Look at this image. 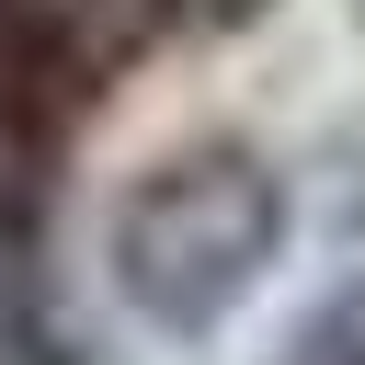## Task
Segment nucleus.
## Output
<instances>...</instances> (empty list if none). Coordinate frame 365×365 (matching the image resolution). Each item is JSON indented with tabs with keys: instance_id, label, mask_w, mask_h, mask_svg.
<instances>
[{
	"instance_id": "nucleus-1",
	"label": "nucleus",
	"mask_w": 365,
	"mask_h": 365,
	"mask_svg": "<svg viewBox=\"0 0 365 365\" xmlns=\"http://www.w3.org/2000/svg\"><path fill=\"white\" fill-rule=\"evenodd\" d=\"M285 251V171L251 137H194L114 194L103 262L148 331H217Z\"/></svg>"
},
{
	"instance_id": "nucleus-2",
	"label": "nucleus",
	"mask_w": 365,
	"mask_h": 365,
	"mask_svg": "<svg viewBox=\"0 0 365 365\" xmlns=\"http://www.w3.org/2000/svg\"><path fill=\"white\" fill-rule=\"evenodd\" d=\"M262 365H365V274H342L319 308H297V331Z\"/></svg>"
},
{
	"instance_id": "nucleus-3",
	"label": "nucleus",
	"mask_w": 365,
	"mask_h": 365,
	"mask_svg": "<svg viewBox=\"0 0 365 365\" xmlns=\"http://www.w3.org/2000/svg\"><path fill=\"white\" fill-rule=\"evenodd\" d=\"M0 365H91V354H80L68 331H46V319H11V331H0Z\"/></svg>"
},
{
	"instance_id": "nucleus-4",
	"label": "nucleus",
	"mask_w": 365,
	"mask_h": 365,
	"mask_svg": "<svg viewBox=\"0 0 365 365\" xmlns=\"http://www.w3.org/2000/svg\"><path fill=\"white\" fill-rule=\"evenodd\" d=\"M354 23H365V0H354Z\"/></svg>"
}]
</instances>
